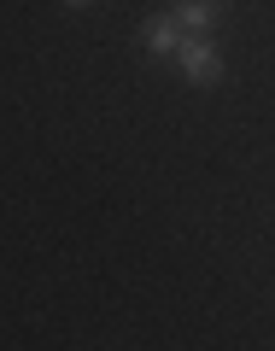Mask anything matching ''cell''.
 <instances>
[{"label":"cell","mask_w":275,"mask_h":351,"mask_svg":"<svg viewBox=\"0 0 275 351\" xmlns=\"http://www.w3.org/2000/svg\"><path fill=\"white\" fill-rule=\"evenodd\" d=\"M176 59H182V71H188V82H200V88H211L217 76H223V59H217V47H211L205 36H188Z\"/></svg>","instance_id":"6da1fadb"},{"label":"cell","mask_w":275,"mask_h":351,"mask_svg":"<svg viewBox=\"0 0 275 351\" xmlns=\"http://www.w3.org/2000/svg\"><path fill=\"white\" fill-rule=\"evenodd\" d=\"M141 41H147L158 59H176V53H182V41H188V29H182V18H176V12H158L147 29H141Z\"/></svg>","instance_id":"7a4b0ae2"},{"label":"cell","mask_w":275,"mask_h":351,"mask_svg":"<svg viewBox=\"0 0 275 351\" xmlns=\"http://www.w3.org/2000/svg\"><path fill=\"white\" fill-rule=\"evenodd\" d=\"M176 18H182L188 36H205V29L223 18V0H176Z\"/></svg>","instance_id":"3957f363"},{"label":"cell","mask_w":275,"mask_h":351,"mask_svg":"<svg viewBox=\"0 0 275 351\" xmlns=\"http://www.w3.org/2000/svg\"><path fill=\"white\" fill-rule=\"evenodd\" d=\"M64 6H88V0H64Z\"/></svg>","instance_id":"277c9868"}]
</instances>
